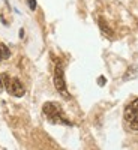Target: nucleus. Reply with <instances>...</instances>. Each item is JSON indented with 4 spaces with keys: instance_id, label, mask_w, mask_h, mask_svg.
Masks as SVG:
<instances>
[{
    "instance_id": "f257e3e1",
    "label": "nucleus",
    "mask_w": 138,
    "mask_h": 150,
    "mask_svg": "<svg viewBox=\"0 0 138 150\" xmlns=\"http://www.w3.org/2000/svg\"><path fill=\"white\" fill-rule=\"evenodd\" d=\"M44 116L54 125H68V126H72V123L63 116V111H62V107L56 102H45L42 107Z\"/></svg>"
},
{
    "instance_id": "f03ea898",
    "label": "nucleus",
    "mask_w": 138,
    "mask_h": 150,
    "mask_svg": "<svg viewBox=\"0 0 138 150\" xmlns=\"http://www.w3.org/2000/svg\"><path fill=\"white\" fill-rule=\"evenodd\" d=\"M2 81H3V86L6 87L9 95L21 98V96H24V93H26V89H24V86L21 84V81L18 78H11L8 74H3Z\"/></svg>"
},
{
    "instance_id": "7ed1b4c3",
    "label": "nucleus",
    "mask_w": 138,
    "mask_h": 150,
    "mask_svg": "<svg viewBox=\"0 0 138 150\" xmlns=\"http://www.w3.org/2000/svg\"><path fill=\"white\" fill-rule=\"evenodd\" d=\"M54 86H56V89L57 92L66 98V99H71V95L66 89V83H65V75H63V66H62L60 62H57V65H56V69H54Z\"/></svg>"
},
{
    "instance_id": "20e7f679",
    "label": "nucleus",
    "mask_w": 138,
    "mask_h": 150,
    "mask_svg": "<svg viewBox=\"0 0 138 150\" xmlns=\"http://www.w3.org/2000/svg\"><path fill=\"white\" fill-rule=\"evenodd\" d=\"M134 119H138V111H135L131 105H128L126 108H125V120L129 123V122H132Z\"/></svg>"
},
{
    "instance_id": "39448f33",
    "label": "nucleus",
    "mask_w": 138,
    "mask_h": 150,
    "mask_svg": "<svg viewBox=\"0 0 138 150\" xmlns=\"http://www.w3.org/2000/svg\"><path fill=\"white\" fill-rule=\"evenodd\" d=\"M99 27H101V30H102L104 35H107V36H113V32H111V29L108 27V24L105 23L104 18H99Z\"/></svg>"
},
{
    "instance_id": "423d86ee",
    "label": "nucleus",
    "mask_w": 138,
    "mask_h": 150,
    "mask_svg": "<svg viewBox=\"0 0 138 150\" xmlns=\"http://www.w3.org/2000/svg\"><path fill=\"white\" fill-rule=\"evenodd\" d=\"M0 54H2L3 59H9L11 57V51H9V48L5 44H0Z\"/></svg>"
},
{
    "instance_id": "0eeeda50",
    "label": "nucleus",
    "mask_w": 138,
    "mask_h": 150,
    "mask_svg": "<svg viewBox=\"0 0 138 150\" xmlns=\"http://www.w3.org/2000/svg\"><path fill=\"white\" fill-rule=\"evenodd\" d=\"M135 74H137V71H135L134 68H131V69L128 71V74H126V77H123V80H131V78H134Z\"/></svg>"
},
{
    "instance_id": "6e6552de",
    "label": "nucleus",
    "mask_w": 138,
    "mask_h": 150,
    "mask_svg": "<svg viewBox=\"0 0 138 150\" xmlns=\"http://www.w3.org/2000/svg\"><path fill=\"white\" fill-rule=\"evenodd\" d=\"M128 125H129V128H131L132 131H138V119H134V120L129 122Z\"/></svg>"
},
{
    "instance_id": "1a4fd4ad",
    "label": "nucleus",
    "mask_w": 138,
    "mask_h": 150,
    "mask_svg": "<svg viewBox=\"0 0 138 150\" xmlns=\"http://www.w3.org/2000/svg\"><path fill=\"white\" fill-rule=\"evenodd\" d=\"M27 5L32 11H36V0H27Z\"/></svg>"
},
{
    "instance_id": "9d476101",
    "label": "nucleus",
    "mask_w": 138,
    "mask_h": 150,
    "mask_svg": "<svg viewBox=\"0 0 138 150\" xmlns=\"http://www.w3.org/2000/svg\"><path fill=\"white\" fill-rule=\"evenodd\" d=\"M129 105H131V107H132L135 111H138V99H134V101H132Z\"/></svg>"
},
{
    "instance_id": "9b49d317",
    "label": "nucleus",
    "mask_w": 138,
    "mask_h": 150,
    "mask_svg": "<svg viewBox=\"0 0 138 150\" xmlns=\"http://www.w3.org/2000/svg\"><path fill=\"white\" fill-rule=\"evenodd\" d=\"M105 83H107V80H105L104 77H99V78H98V84H99V86H105Z\"/></svg>"
},
{
    "instance_id": "f8f14e48",
    "label": "nucleus",
    "mask_w": 138,
    "mask_h": 150,
    "mask_svg": "<svg viewBox=\"0 0 138 150\" xmlns=\"http://www.w3.org/2000/svg\"><path fill=\"white\" fill-rule=\"evenodd\" d=\"M3 87H5V86H3V81H2V77H0V92H2V90H3Z\"/></svg>"
},
{
    "instance_id": "ddd939ff",
    "label": "nucleus",
    "mask_w": 138,
    "mask_h": 150,
    "mask_svg": "<svg viewBox=\"0 0 138 150\" xmlns=\"http://www.w3.org/2000/svg\"><path fill=\"white\" fill-rule=\"evenodd\" d=\"M23 36H24V30L21 29V30H20V38H23Z\"/></svg>"
},
{
    "instance_id": "4468645a",
    "label": "nucleus",
    "mask_w": 138,
    "mask_h": 150,
    "mask_svg": "<svg viewBox=\"0 0 138 150\" xmlns=\"http://www.w3.org/2000/svg\"><path fill=\"white\" fill-rule=\"evenodd\" d=\"M2 59H3V57H2V54H0V60H2Z\"/></svg>"
}]
</instances>
